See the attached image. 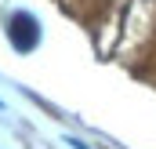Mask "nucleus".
I'll return each instance as SVG.
<instances>
[{
	"mask_svg": "<svg viewBox=\"0 0 156 149\" xmlns=\"http://www.w3.org/2000/svg\"><path fill=\"white\" fill-rule=\"evenodd\" d=\"M7 33H11V44H15L18 51H33V47H37V40H40L37 22H33V15H26V11H18V15L11 18Z\"/></svg>",
	"mask_w": 156,
	"mask_h": 149,
	"instance_id": "f257e3e1",
	"label": "nucleus"
}]
</instances>
